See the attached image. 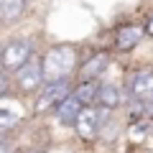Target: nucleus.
I'll return each instance as SVG.
<instances>
[{"label": "nucleus", "instance_id": "obj_6", "mask_svg": "<svg viewBox=\"0 0 153 153\" xmlns=\"http://www.w3.org/2000/svg\"><path fill=\"white\" fill-rule=\"evenodd\" d=\"M130 92L140 102H153V71H135L130 79Z\"/></svg>", "mask_w": 153, "mask_h": 153}, {"label": "nucleus", "instance_id": "obj_10", "mask_svg": "<svg viewBox=\"0 0 153 153\" xmlns=\"http://www.w3.org/2000/svg\"><path fill=\"white\" fill-rule=\"evenodd\" d=\"M120 89L115 87V84H100V89H97V100L94 102L100 105V107H105V110H112V107H117L120 105Z\"/></svg>", "mask_w": 153, "mask_h": 153}, {"label": "nucleus", "instance_id": "obj_13", "mask_svg": "<svg viewBox=\"0 0 153 153\" xmlns=\"http://www.w3.org/2000/svg\"><path fill=\"white\" fill-rule=\"evenodd\" d=\"M18 120H21V115L10 112L8 107H3V110H0V128H3V130H10L13 125H18Z\"/></svg>", "mask_w": 153, "mask_h": 153}, {"label": "nucleus", "instance_id": "obj_11", "mask_svg": "<svg viewBox=\"0 0 153 153\" xmlns=\"http://www.w3.org/2000/svg\"><path fill=\"white\" fill-rule=\"evenodd\" d=\"M23 10H26V0H0V16L5 23L18 21Z\"/></svg>", "mask_w": 153, "mask_h": 153}, {"label": "nucleus", "instance_id": "obj_8", "mask_svg": "<svg viewBox=\"0 0 153 153\" xmlns=\"http://www.w3.org/2000/svg\"><path fill=\"white\" fill-rule=\"evenodd\" d=\"M143 36H146V28H140V26H123L120 31H117V36H115V46H117L120 51H130V49H135V46L143 41Z\"/></svg>", "mask_w": 153, "mask_h": 153}, {"label": "nucleus", "instance_id": "obj_4", "mask_svg": "<svg viewBox=\"0 0 153 153\" xmlns=\"http://www.w3.org/2000/svg\"><path fill=\"white\" fill-rule=\"evenodd\" d=\"M69 94H71V92H69V79L44 84V89H41V94H38V100H36V110H38V112H44V110L54 107V105L59 107Z\"/></svg>", "mask_w": 153, "mask_h": 153}, {"label": "nucleus", "instance_id": "obj_5", "mask_svg": "<svg viewBox=\"0 0 153 153\" xmlns=\"http://www.w3.org/2000/svg\"><path fill=\"white\" fill-rule=\"evenodd\" d=\"M76 133H79V138H84V140H92L94 135H97V128H100V110L97 107H84L82 115H79V120L74 123Z\"/></svg>", "mask_w": 153, "mask_h": 153}, {"label": "nucleus", "instance_id": "obj_12", "mask_svg": "<svg viewBox=\"0 0 153 153\" xmlns=\"http://www.w3.org/2000/svg\"><path fill=\"white\" fill-rule=\"evenodd\" d=\"M97 89H100V84L97 82H82L79 87H76V97H79V102L82 105H89V102H94L97 100Z\"/></svg>", "mask_w": 153, "mask_h": 153}, {"label": "nucleus", "instance_id": "obj_3", "mask_svg": "<svg viewBox=\"0 0 153 153\" xmlns=\"http://www.w3.org/2000/svg\"><path fill=\"white\" fill-rule=\"evenodd\" d=\"M41 82L46 84V79H44V64H41L36 56H31V59L16 71V84H18V89H23V92H33L36 87H41Z\"/></svg>", "mask_w": 153, "mask_h": 153}, {"label": "nucleus", "instance_id": "obj_1", "mask_svg": "<svg viewBox=\"0 0 153 153\" xmlns=\"http://www.w3.org/2000/svg\"><path fill=\"white\" fill-rule=\"evenodd\" d=\"M41 64H44V79H46V84L61 82V79H66L69 71L74 69L76 54H74L71 46H54V49L46 51V56L41 59Z\"/></svg>", "mask_w": 153, "mask_h": 153}, {"label": "nucleus", "instance_id": "obj_14", "mask_svg": "<svg viewBox=\"0 0 153 153\" xmlns=\"http://www.w3.org/2000/svg\"><path fill=\"white\" fill-rule=\"evenodd\" d=\"M146 33H148V36H153V16L148 18V23H146Z\"/></svg>", "mask_w": 153, "mask_h": 153}, {"label": "nucleus", "instance_id": "obj_2", "mask_svg": "<svg viewBox=\"0 0 153 153\" xmlns=\"http://www.w3.org/2000/svg\"><path fill=\"white\" fill-rule=\"evenodd\" d=\"M31 59V41L28 38H13L3 46V66L8 71H18Z\"/></svg>", "mask_w": 153, "mask_h": 153}, {"label": "nucleus", "instance_id": "obj_7", "mask_svg": "<svg viewBox=\"0 0 153 153\" xmlns=\"http://www.w3.org/2000/svg\"><path fill=\"white\" fill-rule=\"evenodd\" d=\"M82 110L84 107H82V102H79V97H76V94H69V97L56 107V117H59L61 125H74V123L79 120Z\"/></svg>", "mask_w": 153, "mask_h": 153}, {"label": "nucleus", "instance_id": "obj_9", "mask_svg": "<svg viewBox=\"0 0 153 153\" xmlns=\"http://www.w3.org/2000/svg\"><path fill=\"white\" fill-rule=\"evenodd\" d=\"M107 64H110V56L107 54H94L92 59H87V64L82 66L84 82H94L97 76H102V71L107 69Z\"/></svg>", "mask_w": 153, "mask_h": 153}]
</instances>
